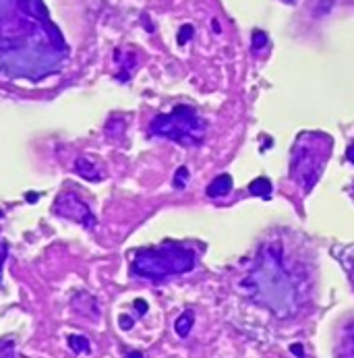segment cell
I'll use <instances>...</instances> for the list:
<instances>
[{
    "label": "cell",
    "instance_id": "1",
    "mask_svg": "<svg viewBox=\"0 0 354 358\" xmlns=\"http://www.w3.org/2000/svg\"><path fill=\"white\" fill-rule=\"evenodd\" d=\"M259 304L268 306L280 317H288L300 304V284L288 270L280 247H268L247 280Z\"/></svg>",
    "mask_w": 354,
    "mask_h": 358
},
{
    "label": "cell",
    "instance_id": "2",
    "mask_svg": "<svg viewBox=\"0 0 354 358\" xmlns=\"http://www.w3.org/2000/svg\"><path fill=\"white\" fill-rule=\"evenodd\" d=\"M331 153V139L323 132H300L290 160V176L300 187V191L308 193L319 181L323 166Z\"/></svg>",
    "mask_w": 354,
    "mask_h": 358
},
{
    "label": "cell",
    "instance_id": "3",
    "mask_svg": "<svg viewBox=\"0 0 354 358\" xmlns=\"http://www.w3.org/2000/svg\"><path fill=\"white\" fill-rule=\"evenodd\" d=\"M195 265V253L181 244H162L158 249L141 251L132 263L135 274L149 280H164L168 276L191 272Z\"/></svg>",
    "mask_w": 354,
    "mask_h": 358
},
{
    "label": "cell",
    "instance_id": "4",
    "mask_svg": "<svg viewBox=\"0 0 354 358\" xmlns=\"http://www.w3.org/2000/svg\"><path fill=\"white\" fill-rule=\"evenodd\" d=\"M151 132L183 145H199L205 137V120L189 106H176L168 114H160L151 122Z\"/></svg>",
    "mask_w": 354,
    "mask_h": 358
},
{
    "label": "cell",
    "instance_id": "5",
    "mask_svg": "<svg viewBox=\"0 0 354 358\" xmlns=\"http://www.w3.org/2000/svg\"><path fill=\"white\" fill-rule=\"evenodd\" d=\"M54 209H56L58 213L66 215V217H73V219L81 221V223H90V226L94 223V215H92L90 207H87L83 201H81L77 195H73V193H62V195L56 199Z\"/></svg>",
    "mask_w": 354,
    "mask_h": 358
},
{
    "label": "cell",
    "instance_id": "6",
    "mask_svg": "<svg viewBox=\"0 0 354 358\" xmlns=\"http://www.w3.org/2000/svg\"><path fill=\"white\" fill-rule=\"evenodd\" d=\"M75 172L81 174L83 178H87V181H102V176H104V172H100L98 164H96V162H90L87 158H79V160H77Z\"/></svg>",
    "mask_w": 354,
    "mask_h": 358
},
{
    "label": "cell",
    "instance_id": "7",
    "mask_svg": "<svg viewBox=\"0 0 354 358\" xmlns=\"http://www.w3.org/2000/svg\"><path fill=\"white\" fill-rule=\"evenodd\" d=\"M232 191V178L228 174H222L213 178V183L207 187V195L209 197H222V195H228Z\"/></svg>",
    "mask_w": 354,
    "mask_h": 358
},
{
    "label": "cell",
    "instance_id": "8",
    "mask_svg": "<svg viewBox=\"0 0 354 358\" xmlns=\"http://www.w3.org/2000/svg\"><path fill=\"white\" fill-rule=\"evenodd\" d=\"M249 191L261 199H270L272 197V183L268 181V178H255V181L249 185Z\"/></svg>",
    "mask_w": 354,
    "mask_h": 358
},
{
    "label": "cell",
    "instance_id": "9",
    "mask_svg": "<svg viewBox=\"0 0 354 358\" xmlns=\"http://www.w3.org/2000/svg\"><path fill=\"white\" fill-rule=\"evenodd\" d=\"M191 327H193V312L187 310L179 317V321H176V333H179L181 338H185V335H189Z\"/></svg>",
    "mask_w": 354,
    "mask_h": 358
},
{
    "label": "cell",
    "instance_id": "10",
    "mask_svg": "<svg viewBox=\"0 0 354 358\" xmlns=\"http://www.w3.org/2000/svg\"><path fill=\"white\" fill-rule=\"evenodd\" d=\"M268 46V35H265L263 31H255L253 33V48L255 50H261V48H265Z\"/></svg>",
    "mask_w": 354,
    "mask_h": 358
},
{
    "label": "cell",
    "instance_id": "11",
    "mask_svg": "<svg viewBox=\"0 0 354 358\" xmlns=\"http://www.w3.org/2000/svg\"><path fill=\"white\" fill-rule=\"evenodd\" d=\"M187 176H189V170H187V168H179V172H176V181H174V185L179 187V189H183V187L187 185Z\"/></svg>",
    "mask_w": 354,
    "mask_h": 358
},
{
    "label": "cell",
    "instance_id": "12",
    "mask_svg": "<svg viewBox=\"0 0 354 358\" xmlns=\"http://www.w3.org/2000/svg\"><path fill=\"white\" fill-rule=\"evenodd\" d=\"M191 35H193V27H191V25H185V27L181 29V33H179V43H185Z\"/></svg>",
    "mask_w": 354,
    "mask_h": 358
},
{
    "label": "cell",
    "instance_id": "13",
    "mask_svg": "<svg viewBox=\"0 0 354 358\" xmlns=\"http://www.w3.org/2000/svg\"><path fill=\"white\" fill-rule=\"evenodd\" d=\"M346 158H348V162L354 164V145H348V149H346Z\"/></svg>",
    "mask_w": 354,
    "mask_h": 358
},
{
    "label": "cell",
    "instance_id": "14",
    "mask_svg": "<svg viewBox=\"0 0 354 358\" xmlns=\"http://www.w3.org/2000/svg\"><path fill=\"white\" fill-rule=\"evenodd\" d=\"M130 358V356H128ZM132 358H141V354H135V356H132Z\"/></svg>",
    "mask_w": 354,
    "mask_h": 358
},
{
    "label": "cell",
    "instance_id": "15",
    "mask_svg": "<svg viewBox=\"0 0 354 358\" xmlns=\"http://www.w3.org/2000/svg\"><path fill=\"white\" fill-rule=\"evenodd\" d=\"M352 354H354V346H352Z\"/></svg>",
    "mask_w": 354,
    "mask_h": 358
}]
</instances>
